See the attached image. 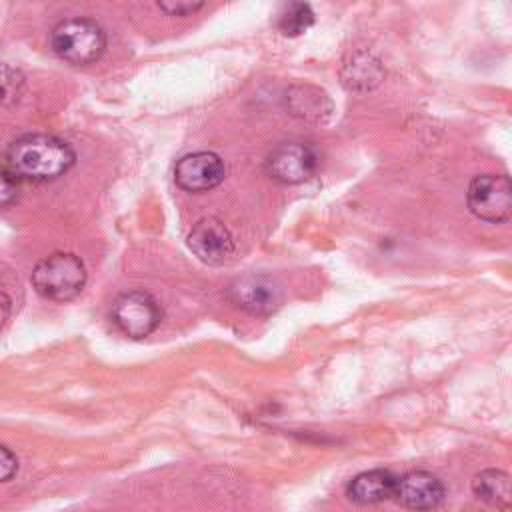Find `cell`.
Returning <instances> with one entry per match:
<instances>
[{
    "instance_id": "obj_9",
    "label": "cell",
    "mask_w": 512,
    "mask_h": 512,
    "mask_svg": "<svg viewBox=\"0 0 512 512\" xmlns=\"http://www.w3.org/2000/svg\"><path fill=\"white\" fill-rule=\"evenodd\" d=\"M444 494V484L436 474L428 470H412L396 480L392 498L408 510L428 512L442 504Z\"/></svg>"
},
{
    "instance_id": "obj_17",
    "label": "cell",
    "mask_w": 512,
    "mask_h": 512,
    "mask_svg": "<svg viewBox=\"0 0 512 512\" xmlns=\"http://www.w3.org/2000/svg\"><path fill=\"white\" fill-rule=\"evenodd\" d=\"M160 10H164L170 16H190L196 10L204 6V2H190V0H170V2H158Z\"/></svg>"
},
{
    "instance_id": "obj_12",
    "label": "cell",
    "mask_w": 512,
    "mask_h": 512,
    "mask_svg": "<svg viewBox=\"0 0 512 512\" xmlns=\"http://www.w3.org/2000/svg\"><path fill=\"white\" fill-rule=\"evenodd\" d=\"M288 112L304 122H324L332 114L328 94L310 84H294L286 90Z\"/></svg>"
},
{
    "instance_id": "obj_7",
    "label": "cell",
    "mask_w": 512,
    "mask_h": 512,
    "mask_svg": "<svg viewBox=\"0 0 512 512\" xmlns=\"http://www.w3.org/2000/svg\"><path fill=\"white\" fill-rule=\"evenodd\" d=\"M228 298L240 310L256 316H268L280 308L284 300V290L270 276L246 274L230 284Z\"/></svg>"
},
{
    "instance_id": "obj_4",
    "label": "cell",
    "mask_w": 512,
    "mask_h": 512,
    "mask_svg": "<svg viewBox=\"0 0 512 512\" xmlns=\"http://www.w3.org/2000/svg\"><path fill=\"white\" fill-rule=\"evenodd\" d=\"M466 202L470 212L486 222L500 224L512 214V186L506 174H478L472 178Z\"/></svg>"
},
{
    "instance_id": "obj_14",
    "label": "cell",
    "mask_w": 512,
    "mask_h": 512,
    "mask_svg": "<svg viewBox=\"0 0 512 512\" xmlns=\"http://www.w3.org/2000/svg\"><path fill=\"white\" fill-rule=\"evenodd\" d=\"M344 84L348 88H354V90H366V88H372L380 82L382 78V68L378 64V60L370 62V56L366 54H358L352 58L350 64L344 66Z\"/></svg>"
},
{
    "instance_id": "obj_19",
    "label": "cell",
    "mask_w": 512,
    "mask_h": 512,
    "mask_svg": "<svg viewBox=\"0 0 512 512\" xmlns=\"http://www.w3.org/2000/svg\"><path fill=\"white\" fill-rule=\"evenodd\" d=\"M18 470V460L14 452L0 442V482L10 480Z\"/></svg>"
},
{
    "instance_id": "obj_10",
    "label": "cell",
    "mask_w": 512,
    "mask_h": 512,
    "mask_svg": "<svg viewBox=\"0 0 512 512\" xmlns=\"http://www.w3.org/2000/svg\"><path fill=\"white\" fill-rule=\"evenodd\" d=\"M190 250L206 264H224L234 254V238L218 218L198 220L188 234Z\"/></svg>"
},
{
    "instance_id": "obj_15",
    "label": "cell",
    "mask_w": 512,
    "mask_h": 512,
    "mask_svg": "<svg viewBox=\"0 0 512 512\" xmlns=\"http://www.w3.org/2000/svg\"><path fill=\"white\" fill-rule=\"evenodd\" d=\"M312 24H314V12L306 2L288 4L278 18V28L286 36H298L306 32Z\"/></svg>"
},
{
    "instance_id": "obj_2",
    "label": "cell",
    "mask_w": 512,
    "mask_h": 512,
    "mask_svg": "<svg viewBox=\"0 0 512 512\" xmlns=\"http://www.w3.org/2000/svg\"><path fill=\"white\" fill-rule=\"evenodd\" d=\"M86 284V266L72 252H54L42 258L32 270L34 290L54 302L76 298Z\"/></svg>"
},
{
    "instance_id": "obj_6",
    "label": "cell",
    "mask_w": 512,
    "mask_h": 512,
    "mask_svg": "<svg viewBox=\"0 0 512 512\" xmlns=\"http://www.w3.org/2000/svg\"><path fill=\"white\" fill-rule=\"evenodd\" d=\"M318 154L306 142H282L266 156V172L282 184H300L318 170Z\"/></svg>"
},
{
    "instance_id": "obj_5",
    "label": "cell",
    "mask_w": 512,
    "mask_h": 512,
    "mask_svg": "<svg viewBox=\"0 0 512 512\" xmlns=\"http://www.w3.org/2000/svg\"><path fill=\"white\" fill-rule=\"evenodd\" d=\"M112 320L122 334L134 340H142L158 328L162 320V308L148 292L130 290L114 300Z\"/></svg>"
},
{
    "instance_id": "obj_3",
    "label": "cell",
    "mask_w": 512,
    "mask_h": 512,
    "mask_svg": "<svg viewBox=\"0 0 512 512\" xmlns=\"http://www.w3.org/2000/svg\"><path fill=\"white\" fill-rule=\"evenodd\" d=\"M50 46L64 62L86 66L96 62L106 50L104 28L90 18H68L54 26Z\"/></svg>"
},
{
    "instance_id": "obj_13",
    "label": "cell",
    "mask_w": 512,
    "mask_h": 512,
    "mask_svg": "<svg viewBox=\"0 0 512 512\" xmlns=\"http://www.w3.org/2000/svg\"><path fill=\"white\" fill-rule=\"evenodd\" d=\"M472 492L478 500L492 504V506H506L510 502V476L504 470L488 468L474 476Z\"/></svg>"
},
{
    "instance_id": "obj_18",
    "label": "cell",
    "mask_w": 512,
    "mask_h": 512,
    "mask_svg": "<svg viewBox=\"0 0 512 512\" xmlns=\"http://www.w3.org/2000/svg\"><path fill=\"white\" fill-rule=\"evenodd\" d=\"M18 196V180L6 170L0 168V206L10 204Z\"/></svg>"
},
{
    "instance_id": "obj_16",
    "label": "cell",
    "mask_w": 512,
    "mask_h": 512,
    "mask_svg": "<svg viewBox=\"0 0 512 512\" xmlns=\"http://www.w3.org/2000/svg\"><path fill=\"white\" fill-rule=\"evenodd\" d=\"M22 88V76L6 66H0V104L12 102L18 98Z\"/></svg>"
},
{
    "instance_id": "obj_1",
    "label": "cell",
    "mask_w": 512,
    "mask_h": 512,
    "mask_svg": "<svg viewBox=\"0 0 512 512\" xmlns=\"http://www.w3.org/2000/svg\"><path fill=\"white\" fill-rule=\"evenodd\" d=\"M76 162L72 146L52 134H24L6 152V170L16 180L48 182L68 172Z\"/></svg>"
},
{
    "instance_id": "obj_11",
    "label": "cell",
    "mask_w": 512,
    "mask_h": 512,
    "mask_svg": "<svg viewBox=\"0 0 512 512\" xmlns=\"http://www.w3.org/2000/svg\"><path fill=\"white\" fill-rule=\"evenodd\" d=\"M398 476H394L386 468H374L356 474L348 486H346V496L354 504L366 506V504H378L384 500H390L394 496Z\"/></svg>"
},
{
    "instance_id": "obj_8",
    "label": "cell",
    "mask_w": 512,
    "mask_h": 512,
    "mask_svg": "<svg viewBox=\"0 0 512 512\" xmlns=\"http://www.w3.org/2000/svg\"><path fill=\"white\" fill-rule=\"evenodd\" d=\"M224 162L218 154L200 150L182 156L174 166V180L186 192H208L224 180Z\"/></svg>"
},
{
    "instance_id": "obj_20",
    "label": "cell",
    "mask_w": 512,
    "mask_h": 512,
    "mask_svg": "<svg viewBox=\"0 0 512 512\" xmlns=\"http://www.w3.org/2000/svg\"><path fill=\"white\" fill-rule=\"evenodd\" d=\"M10 310H12V302H10L8 294L0 290V330H2V328L6 326V322H8Z\"/></svg>"
}]
</instances>
